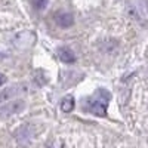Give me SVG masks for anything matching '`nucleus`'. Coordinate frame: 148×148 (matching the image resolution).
Returning <instances> with one entry per match:
<instances>
[{
  "label": "nucleus",
  "instance_id": "obj_8",
  "mask_svg": "<svg viewBox=\"0 0 148 148\" xmlns=\"http://www.w3.org/2000/svg\"><path fill=\"white\" fill-rule=\"evenodd\" d=\"M47 2H49V0H36L37 9H45V8L47 6Z\"/></svg>",
  "mask_w": 148,
  "mask_h": 148
},
{
  "label": "nucleus",
  "instance_id": "obj_1",
  "mask_svg": "<svg viewBox=\"0 0 148 148\" xmlns=\"http://www.w3.org/2000/svg\"><path fill=\"white\" fill-rule=\"evenodd\" d=\"M111 99V93L105 89H98L96 93L84 101L83 107L86 111L92 113L93 116L98 117H105L107 116V108H108V102Z\"/></svg>",
  "mask_w": 148,
  "mask_h": 148
},
{
  "label": "nucleus",
  "instance_id": "obj_3",
  "mask_svg": "<svg viewBox=\"0 0 148 148\" xmlns=\"http://www.w3.org/2000/svg\"><path fill=\"white\" fill-rule=\"evenodd\" d=\"M53 19L56 22V25L61 28H70L74 24V16L70 12H56Z\"/></svg>",
  "mask_w": 148,
  "mask_h": 148
},
{
  "label": "nucleus",
  "instance_id": "obj_2",
  "mask_svg": "<svg viewBox=\"0 0 148 148\" xmlns=\"http://www.w3.org/2000/svg\"><path fill=\"white\" fill-rule=\"evenodd\" d=\"M24 108H25V102H24L22 99L10 101V102L5 104L3 107H0V119H9L12 116L21 113Z\"/></svg>",
  "mask_w": 148,
  "mask_h": 148
},
{
  "label": "nucleus",
  "instance_id": "obj_4",
  "mask_svg": "<svg viewBox=\"0 0 148 148\" xmlns=\"http://www.w3.org/2000/svg\"><path fill=\"white\" fill-rule=\"evenodd\" d=\"M22 90H25V89H24L21 84H18V86H12V88L5 89L3 92H0V104L5 102V101H8V99H10L12 96L18 95V93H19V92H22Z\"/></svg>",
  "mask_w": 148,
  "mask_h": 148
},
{
  "label": "nucleus",
  "instance_id": "obj_7",
  "mask_svg": "<svg viewBox=\"0 0 148 148\" xmlns=\"http://www.w3.org/2000/svg\"><path fill=\"white\" fill-rule=\"evenodd\" d=\"M138 5H139L141 14L148 16V0H138Z\"/></svg>",
  "mask_w": 148,
  "mask_h": 148
},
{
  "label": "nucleus",
  "instance_id": "obj_9",
  "mask_svg": "<svg viewBox=\"0 0 148 148\" xmlns=\"http://www.w3.org/2000/svg\"><path fill=\"white\" fill-rule=\"evenodd\" d=\"M6 76H5V74H2V73H0V86H2V84H5L6 83Z\"/></svg>",
  "mask_w": 148,
  "mask_h": 148
},
{
  "label": "nucleus",
  "instance_id": "obj_6",
  "mask_svg": "<svg viewBox=\"0 0 148 148\" xmlns=\"http://www.w3.org/2000/svg\"><path fill=\"white\" fill-rule=\"evenodd\" d=\"M74 105H76V101H74V96L71 95H67L62 101H61V110L64 113H71L74 110Z\"/></svg>",
  "mask_w": 148,
  "mask_h": 148
},
{
  "label": "nucleus",
  "instance_id": "obj_5",
  "mask_svg": "<svg viewBox=\"0 0 148 148\" xmlns=\"http://www.w3.org/2000/svg\"><path fill=\"white\" fill-rule=\"evenodd\" d=\"M58 56L65 64H73L74 61H76V56H74L73 51H71V49H68V47H59L58 49Z\"/></svg>",
  "mask_w": 148,
  "mask_h": 148
}]
</instances>
